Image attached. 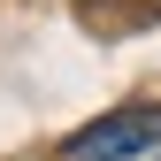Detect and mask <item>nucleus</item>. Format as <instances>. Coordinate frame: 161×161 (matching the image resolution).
Masks as SVG:
<instances>
[{
  "instance_id": "f257e3e1",
  "label": "nucleus",
  "mask_w": 161,
  "mask_h": 161,
  "mask_svg": "<svg viewBox=\"0 0 161 161\" xmlns=\"http://www.w3.org/2000/svg\"><path fill=\"white\" fill-rule=\"evenodd\" d=\"M130 153H161V100L115 108V115H100V123H85L69 138V161H130Z\"/></svg>"
}]
</instances>
